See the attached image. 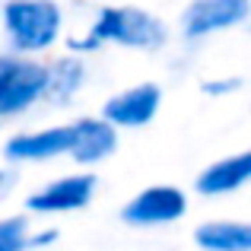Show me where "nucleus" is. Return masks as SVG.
Wrapping results in <instances>:
<instances>
[{"instance_id": "obj_1", "label": "nucleus", "mask_w": 251, "mask_h": 251, "mask_svg": "<svg viewBox=\"0 0 251 251\" xmlns=\"http://www.w3.org/2000/svg\"><path fill=\"white\" fill-rule=\"evenodd\" d=\"M172 42V25L159 13L137 3H105L92 13L80 35L67 38V51L89 57L99 48H121L137 54H159Z\"/></svg>"}, {"instance_id": "obj_2", "label": "nucleus", "mask_w": 251, "mask_h": 251, "mask_svg": "<svg viewBox=\"0 0 251 251\" xmlns=\"http://www.w3.org/2000/svg\"><path fill=\"white\" fill-rule=\"evenodd\" d=\"M0 35L6 42V51L51 57L67 35V10L61 0H3Z\"/></svg>"}, {"instance_id": "obj_3", "label": "nucleus", "mask_w": 251, "mask_h": 251, "mask_svg": "<svg viewBox=\"0 0 251 251\" xmlns=\"http://www.w3.org/2000/svg\"><path fill=\"white\" fill-rule=\"evenodd\" d=\"M45 83H48L45 57L0 51V127H10L42 108Z\"/></svg>"}, {"instance_id": "obj_4", "label": "nucleus", "mask_w": 251, "mask_h": 251, "mask_svg": "<svg viewBox=\"0 0 251 251\" xmlns=\"http://www.w3.org/2000/svg\"><path fill=\"white\" fill-rule=\"evenodd\" d=\"M96 194H99V175L92 169H76L32 188L23 197V213L42 216V220L80 213L96 201Z\"/></svg>"}, {"instance_id": "obj_5", "label": "nucleus", "mask_w": 251, "mask_h": 251, "mask_svg": "<svg viewBox=\"0 0 251 251\" xmlns=\"http://www.w3.org/2000/svg\"><path fill=\"white\" fill-rule=\"evenodd\" d=\"M251 19V0H188L178 13V38L201 45L242 29Z\"/></svg>"}, {"instance_id": "obj_6", "label": "nucleus", "mask_w": 251, "mask_h": 251, "mask_svg": "<svg viewBox=\"0 0 251 251\" xmlns=\"http://www.w3.org/2000/svg\"><path fill=\"white\" fill-rule=\"evenodd\" d=\"M191 213V194L178 184H147L121 207V223L130 229H166Z\"/></svg>"}, {"instance_id": "obj_7", "label": "nucleus", "mask_w": 251, "mask_h": 251, "mask_svg": "<svg viewBox=\"0 0 251 251\" xmlns=\"http://www.w3.org/2000/svg\"><path fill=\"white\" fill-rule=\"evenodd\" d=\"M67 153H70V121L42 124V127H19L0 147V159L19 169L67 159Z\"/></svg>"}, {"instance_id": "obj_8", "label": "nucleus", "mask_w": 251, "mask_h": 251, "mask_svg": "<svg viewBox=\"0 0 251 251\" xmlns=\"http://www.w3.org/2000/svg\"><path fill=\"white\" fill-rule=\"evenodd\" d=\"M162 102H166V89L156 80H143L134 86L111 92L102 102L99 115L111 124L115 130H143L159 118Z\"/></svg>"}, {"instance_id": "obj_9", "label": "nucleus", "mask_w": 251, "mask_h": 251, "mask_svg": "<svg viewBox=\"0 0 251 251\" xmlns=\"http://www.w3.org/2000/svg\"><path fill=\"white\" fill-rule=\"evenodd\" d=\"M121 147V130H115L102 115H76L70 121V153L76 169H99Z\"/></svg>"}, {"instance_id": "obj_10", "label": "nucleus", "mask_w": 251, "mask_h": 251, "mask_svg": "<svg viewBox=\"0 0 251 251\" xmlns=\"http://www.w3.org/2000/svg\"><path fill=\"white\" fill-rule=\"evenodd\" d=\"M251 181V153L239 150V153L220 156V159L207 162L194 175V194L207 197V201H223L239 191H245Z\"/></svg>"}, {"instance_id": "obj_11", "label": "nucleus", "mask_w": 251, "mask_h": 251, "mask_svg": "<svg viewBox=\"0 0 251 251\" xmlns=\"http://www.w3.org/2000/svg\"><path fill=\"white\" fill-rule=\"evenodd\" d=\"M48 64V83H45V105L51 108H64L86 89L89 83V64L76 51H64V54L45 57Z\"/></svg>"}, {"instance_id": "obj_12", "label": "nucleus", "mask_w": 251, "mask_h": 251, "mask_svg": "<svg viewBox=\"0 0 251 251\" xmlns=\"http://www.w3.org/2000/svg\"><path fill=\"white\" fill-rule=\"evenodd\" d=\"M191 242L197 251H251V226L232 216H213L197 223Z\"/></svg>"}, {"instance_id": "obj_13", "label": "nucleus", "mask_w": 251, "mask_h": 251, "mask_svg": "<svg viewBox=\"0 0 251 251\" xmlns=\"http://www.w3.org/2000/svg\"><path fill=\"white\" fill-rule=\"evenodd\" d=\"M29 213H3L0 216V251H29Z\"/></svg>"}, {"instance_id": "obj_14", "label": "nucleus", "mask_w": 251, "mask_h": 251, "mask_svg": "<svg viewBox=\"0 0 251 251\" xmlns=\"http://www.w3.org/2000/svg\"><path fill=\"white\" fill-rule=\"evenodd\" d=\"M242 86H245V80H242V76H213V80H203L201 89L207 92V96H213V99H223V96H232V92H239Z\"/></svg>"}, {"instance_id": "obj_15", "label": "nucleus", "mask_w": 251, "mask_h": 251, "mask_svg": "<svg viewBox=\"0 0 251 251\" xmlns=\"http://www.w3.org/2000/svg\"><path fill=\"white\" fill-rule=\"evenodd\" d=\"M19 181H23V169H19V166H10V162L0 159V203L10 201V197L16 194Z\"/></svg>"}, {"instance_id": "obj_16", "label": "nucleus", "mask_w": 251, "mask_h": 251, "mask_svg": "<svg viewBox=\"0 0 251 251\" xmlns=\"http://www.w3.org/2000/svg\"><path fill=\"white\" fill-rule=\"evenodd\" d=\"M61 239L57 226H35L32 223V232H29V251H42V248H51L54 242Z\"/></svg>"}]
</instances>
